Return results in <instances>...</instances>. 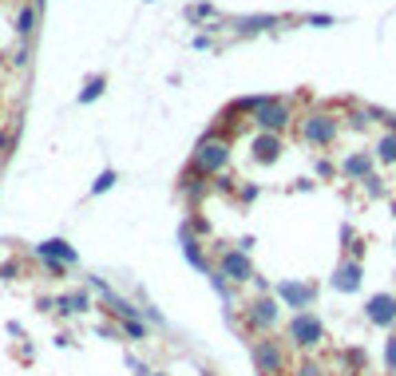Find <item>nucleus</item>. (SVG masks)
I'll return each mask as SVG.
<instances>
[{"label":"nucleus","mask_w":396,"mask_h":376,"mask_svg":"<svg viewBox=\"0 0 396 376\" xmlns=\"http://www.w3.org/2000/svg\"><path fill=\"white\" fill-rule=\"evenodd\" d=\"M123 329H127V337H135V341H143V337H147V325H143L139 317H131V321H123Z\"/></svg>","instance_id":"22"},{"label":"nucleus","mask_w":396,"mask_h":376,"mask_svg":"<svg viewBox=\"0 0 396 376\" xmlns=\"http://www.w3.org/2000/svg\"><path fill=\"white\" fill-rule=\"evenodd\" d=\"M309 24H313V28H329L333 16H309Z\"/></svg>","instance_id":"29"},{"label":"nucleus","mask_w":396,"mask_h":376,"mask_svg":"<svg viewBox=\"0 0 396 376\" xmlns=\"http://www.w3.org/2000/svg\"><path fill=\"white\" fill-rule=\"evenodd\" d=\"M56 309H60V313H83V309H92V297H87V293H60V297H56Z\"/></svg>","instance_id":"15"},{"label":"nucleus","mask_w":396,"mask_h":376,"mask_svg":"<svg viewBox=\"0 0 396 376\" xmlns=\"http://www.w3.org/2000/svg\"><path fill=\"white\" fill-rule=\"evenodd\" d=\"M298 135L309 147H333V143L341 139V119L333 111H305L298 119Z\"/></svg>","instance_id":"1"},{"label":"nucleus","mask_w":396,"mask_h":376,"mask_svg":"<svg viewBox=\"0 0 396 376\" xmlns=\"http://www.w3.org/2000/svg\"><path fill=\"white\" fill-rule=\"evenodd\" d=\"M329 376H333V373H329Z\"/></svg>","instance_id":"31"},{"label":"nucleus","mask_w":396,"mask_h":376,"mask_svg":"<svg viewBox=\"0 0 396 376\" xmlns=\"http://www.w3.org/2000/svg\"><path fill=\"white\" fill-rule=\"evenodd\" d=\"M373 151H353V155L341 163V174L345 178H357V182H364V178H373Z\"/></svg>","instance_id":"12"},{"label":"nucleus","mask_w":396,"mask_h":376,"mask_svg":"<svg viewBox=\"0 0 396 376\" xmlns=\"http://www.w3.org/2000/svg\"><path fill=\"white\" fill-rule=\"evenodd\" d=\"M190 167H198L206 178H218V174L230 167V139H226V135H206V139L198 143Z\"/></svg>","instance_id":"4"},{"label":"nucleus","mask_w":396,"mask_h":376,"mask_svg":"<svg viewBox=\"0 0 396 376\" xmlns=\"http://www.w3.org/2000/svg\"><path fill=\"white\" fill-rule=\"evenodd\" d=\"M293 376H329V368L317 364V361H301L298 368H293Z\"/></svg>","instance_id":"21"},{"label":"nucleus","mask_w":396,"mask_h":376,"mask_svg":"<svg viewBox=\"0 0 396 376\" xmlns=\"http://www.w3.org/2000/svg\"><path fill=\"white\" fill-rule=\"evenodd\" d=\"M285 345L301 348V353L321 348V345H325V325H321V317L309 313V309L293 313V317H289V325H285Z\"/></svg>","instance_id":"2"},{"label":"nucleus","mask_w":396,"mask_h":376,"mask_svg":"<svg viewBox=\"0 0 396 376\" xmlns=\"http://www.w3.org/2000/svg\"><path fill=\"white\" fill-rule=\"evenodd\" d=\"M317 174H321V178H333V174H337V167H333L329 158H317Z\"/></svg>","instance_id":"25"},{"label":"nucleus","mask_w":396,"mask_h":376,"mask_svg":"<svg viewBox=\"0 0 396 376\" xmlns=\"http://www.w3.org/2000/svg\"><path fill=\"white\" fill-rule=\"evenodd\" d=\"M12 63H16V67H24V63H28V48H20V52L12 56Z\"/></svg>","instance_id":"30"},{"label":"nucleus","mask_w":396,"mask_h":376,"mask_svg":"<svg viewBox=\"0 0 396 376\" xmlns=\"http://www.w3.org/2000/svg\"><path fill=\"white\" fill-rule=\"evenodd\" d=\"M282 135H262V131H258V135H253V163H258V167H273V163H278V158H282Z\"/></svg>","instance_id":"10"},{"label":"nucleus","mask_w":396,"mask_h":376,"mask_svg":"<svg viewBox=\"0 0 396 376\" xmlns=\"http://www.w3.org/2000/svg\"><path fill=\"white\" fill-rule=\"evenodd\" d=\"M16 147V131H0V155H12Z\"/></svg>","instance_id":"24"},{"label":"nucleus","mask_w":396,"mask_h":376,"mask_svg":"<svg viewBox=\"0 0 396 376\" xmlns=\"http://www.w3.org/2000/svg\"><path fill=\"white\" fill-rule=\"evenodd\" d=\"M384 373L396 376V329L388 333V341H384Z\"/></svg>","instance_id":"20"},{"label":"nucleus","mask_w":396,"mask_h":376,"mask_svg":"<svg viewBox=\"0 0 396 376\" xmlns=\"http://www.w3.org/2000/svg\"><path fill=\"white\" fill-rule=\"evenodd\" d=\"M238 198H242V202H253V198H258V187H242L238 190Z\"/></svg>","instance_id":"28"},{"label":"nucleus","mask_w":396,"mask_h":376,"mask_svg":"<svg viewBox=\"0 0 396 376\" xmlns=\"http://www.w3.org/2000/svg\"><path fill=\"white\" fill-rule=\"evenodd\" d=\"M273 297L282 301L285 309H298V313H301V309H309V301L317 297V285H305V282H282Z\"/></svg>","instance_id":"9"},{"label":"nucleus","mask_w":396,"mask_h":376,"mask_svg":"<svg viewBox=\"0 0 396 376\" xmlns=\"http://www.w3.org/2000/svg\"><path fill=\"white\" fill-rule=\"evenodd\" d=\"M345 361L353 364V368H361V364H364V353H361V348H348V353H345Z\"/></svg>","instance_id":"27"},{"label":"nucleus","mask_w":396,"mask_h":376,"mask_svg":"<svg viewBox=\"0 0 396 376\" xmlns=\"http://www.w3.org/2000/svg\"><path fill=\"white\" fill-rule=\"evenodd\" d=\"M364 190H368L373 198H380V194H384V187H380V178H377V174H373V178H364Z\"/></svg>","instance_id":"26"},{"label":"nucleus","mask_w":396,"mask_h":376,"mask_svg":"<svg viewBox=\"0 0 396 376\" xmlns=\"http://www.w3.org/2000/svg\"><path fill=\"white\" fill-rule=\"evenodd\" d=\"M183 16H187L190 24H198V20H210V16H218V8H214V4H190Z\"/></svg>","instance_id":"19"},{"label":"nucleus","mask_w":396,"mask_h":376,"mask_svg":"<svg viewBox=\"0 0 396 376\" xmlns=\"http://www.w3.org/2000/svg\"><path fill=\"white\" fill-rule=\"evenodd\" d=\"M361 262L357 258H341V266L333 273V289H341V293H357L361 289Z\"/></svg>","instance_id":"11"},{"label":"nucleus","mask_w":396,"mask_h":376,"mask_svg":"<svg viewBox=\"0 0 396 376\" xmlns=\"http://www.w3.org/2000/svg\"><path fill=\"white\" fill-rule=\"evenodd\" d=\"M364 317H368V325H377V329H396V293H377V297H368Z\"/></svg>","instance_id":"8"},{"label":"nucleus","mask_w":396,"mask_h":376,"mask_svg":"<svg viewBox=\"0 0 396 376\" xmlns=\"http://www.w3.org/2000/svg\"><path fill=\"white\" fill-rule=\"evenodd\" d=\"M103 87H107V76H103V72H95L92 79H83V92H79V103H95V99L103 95Z\"/></svg>","instance_id":"16"},{"label":"nucleus","mask_w":396,"mask_h":376,"mask_svg":"<svg viewBox=\"0 0 396 376\" xmlns=\"http://www.w3.org/2000/svg\"><path fill=\"white\" fill-rule=\"evenodd\" d=\"M32 28H36V8L24 4V8L16 12V32H20V36H32Z\"/></svg>","instance_id":"18"},{"label":"nucleus","mask_w":396,"mask_h":376,"mask_svg":"<svg viewBox=\"0 0 396 376\" xmlns=\"http://www.w3.org/2000/svg\"><path fill=\"white\" fill-rule=\"evenodd\" d=\"M289 123H293V107H289V99H278V95H269L266 103L253 111V127L262 135H282Z\"/></svg>","instance_id":"5"},{"label":"nucleus","mask_w":396,"mask_h":376,"mask_svg":"<svg viewBox=\"0 0 396 376\" xmlns=\"http://www.w3.org/2000/svg\"><path fill=\"white\" fill-rule=\"evenodd\" d=\"M218 273L226 278V282H234V285H246V282L258 278L253 266H250V258H246V250H222L218 253Z\"/></svg>","instance_id":"7"},{"label":"nucleus","mask_w":396,"mask_h":376,"mask_svg":"<svg viewBox=\"0 0 396 376\" xmlns=\"http://www.w3.org/2000/svg\"><path fill=\"white\" fill-rule=\"evenodd\" d=\"M253 368H258V376H285L289 373L285 341H278L273 333H262V337L253 341Z\"/></svg>","instance_id":"3"},{"label":"nucleus","mask_w":396,"mask_h":376,"mask_svg":"<svg viewBox=\"0 0 396 376\" xmlns=\"http://www.w3.org/2000/svg\"><path fill=\"white\" fill-rule=\"evenodd\" d=\"M373 158L384 163V167H396V131H384V135H380L377 147H373Z\"/></svg>","instance_id":"14"},{"label":"nucleus","mask_w":396,"mask_h":376,"mask_svg":"<svg viewBox=\"0 0 396 376\" xmlns=\"http://www.w3.org/2000/svg\"><path fill=\"white\" fill-rule=\"evenodd\" d=\"M282 309H285V305L273 297V293H262L258 301L246 305V325L258 329V333H273V329H278V321H282Z\"/></svg>","instance_id":"6"},{"label":"nucleus","mask_w":396,"mask_h":376,"mask_svg":"<svg viewBox=\"0 0 396 376\" xmlns=\"http://www.w3.org/2000/svg\"><path fill=\"white\" fill-rule=\"evenodd\" d=\"M36 253H40L44 262H56V258H60L63 266H72V262H76V250H72L63 238H48V242H40V246H36Z\"/></svg>","instance_id":"13"},{"label":"nucleus","mask_w":396,"mask_h":376,"mask_svg":"<svg viewBox=\"0 0 396 376\" xmlns=\"http://www.w3.org/2000/svg\"><path fill=\"white\" fill-rule=\"evenodd\" d=\"M273 24H278V16H242V20H238V32L250 36V32H266V28H273Z\"/></svg>","instance_id":"17"},{"label":"nucleus","mask_w":396,"mask_h":376,"mask_svg":"<svg viewBox=\"0 0 396 376\" xmlns=\"http://www.w3.org/2000/svg\"><path fill=\"white\" fill-rule=\"evenodd\" d=\"M111 182H115V171H103V174L92 182V194H103V190H111Z\"/></svg>","instance_id":"23"}]
</instances>
